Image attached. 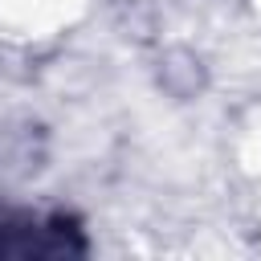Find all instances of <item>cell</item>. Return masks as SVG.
Returning <instances> with one entry per match:
<instances>
[{"mask_svg":"<svg viewBox=\"0 0 261 261\" xmlns=\"http://www.w3.org/2000/svg\"><path fill=\"white\" fill-rule=\"evenodd\" d=\"M86 232L77 216L69 212H24V208H0V257L12 261H61L82 257Z\"/></svg>","mask_w":261,"mask_h":261,"instance_id":"obj_1","label":"cell"}]
</instances>
